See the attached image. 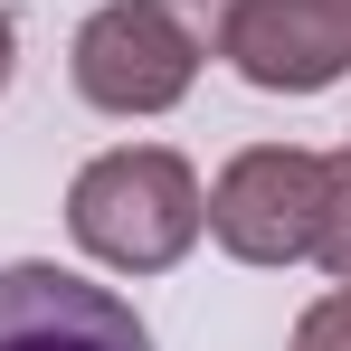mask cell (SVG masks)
Masks as SVG:
<instances>
[{
  "label": "cell",
  "mask_w": 351,
  "mask_h": 351,
  "mask_svg": "<svg viewBox=\"0 0 351 351\" xmlns=\"http://www.w3.org/2000/svg\"><path fill=\"white\" fill-rule=\"evenodd\" d=\"M209 228V190L199 171L162 152V143H123V152H95L76 190H66V237L114 266V276H162L190 256V237Z\"/></svg>",
  "instance_id": "6da1fadb"
},
{
  "label": "cell",
  "mask_w": 351,
  "mask_h": 351,
  "mask_svg": "<svg viewBox=\"0 0 351 351\" xmlns=\"http://www.w3.org/2000/svg\"><path fill=\"white\" fill-rule=\"evenodd\" d=\"M313 228H323V152L304 143H256L209 190V237L237 266H294L313 256Z\"/></svg>",
  "instance_id": "7a4b0ae2"
},
{
  "label": "cell",
  "mask_w": 351,
  "mask_h": 351,
  "mask_svg": "<svg viewBox=\"0 0 351 351\" xmlns=\"http://www.w3.org/2000/svg\"><path fill=\"white\" fill-rule=\"evenodd\" d=\"M76 95L105 105V114H171L199 76V48L162 0H105L86 29H76Z\"/></svg>",
  "instance_id": "3957f363"
},
{
  "label": "cell",
  "mask_w": 351,
  "mask_h": 351,
  "mask_svg": "<svg viewBox=\"0 0 351 351\" xmlns=\"http://www.w3.org/2000/svg\"><path fill=\"white\" fill-rule=\"evenodd\" d=\"M219 58L256 95H323L351 76V0H237Z\"/></svg>",
  "instance_id": "277c9868"
},
{
  "label": "cell",
  "mask_w": 351,
  "mask_h": 351,
  "mask_svg": "<svg viewBox=\"0 0 351 351\" xmlns=\"http://www.w3.org/2000/svg\"><path fill=\"white\" fill-rule=\"evenodd\" d=\"M0 351H152L114 285L66 266H0Z\"/></svg>",
  "instance_id": "5b68a950"
},
{
  "label": "cell",
  "mask_w": 351,
  "mask_h": 351,
  "mask_svg": "<svg viewBox=\"0 0 351 351\" xmlns=\"http://www.w3.org/2000/svg\"><path fill=\"white\" fill-rule=\"evenodd\" d=\"M313 256H323V276L351 285V143L323 152V228H313Z\"/></svg>",
  "instance_id": "8992f818"
},
{
  "label": "cell",
  "mask_w": 351,
  "mask_h": 351,
  "mask_svg": "<svg viewBox=\"0 0 351 351\" xmlns=\"http://www.w3.org/2000/svg\"><path fill=\"white\" fill-rule=\"evenodd\" d=\"M294 351H351V285H342V294H323V304H304Z\"/></svg>",
  "instance_id": "52a82bcc"
},
{
  "label": "cell",
  "mask_w": 351,
  "mask_h": 351,
  "mask_svg": "<svg viewBox=\"0 0 351 351\" xmlns=\"http://www.w3.org/2000/svg\"><path fill=\"white\" fill-rule=\"evenodd\" d=\"M180 29H190V48L209 58V48H228V19H237V0H162Z\"/></svg>",
  "instance_id": "ba28073f"
},
{
  "label": "cell",
  "mask_w": 351,
  "mask_h": 351,
  "mask_svg": "<svg viewBox=\"0 0 351 351\" xmlns=\"http://www.w3.org/2000/svg\"><path fill=\"white\" fill-rule=\"evenodd\" d=\"M10 66H19V29H10V10H0V86H10Z\"/></svg>",
  "instance_id": "9c48e42d"
}]
</instances>
